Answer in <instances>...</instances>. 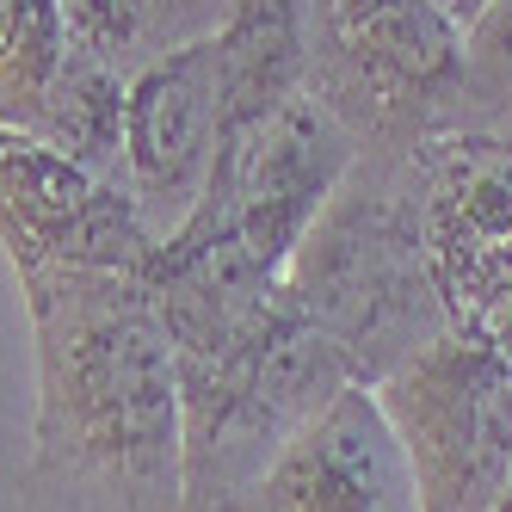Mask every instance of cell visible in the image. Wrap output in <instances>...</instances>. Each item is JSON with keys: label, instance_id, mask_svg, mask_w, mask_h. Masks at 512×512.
<instances>
[{"label": "cell", "instance_id": "11", "mask_svg": "<svg viewBox=\"0 0 512 512\" xmlns=\"http://www.w3.org/2000/svg\"><path fill=\"white\" fill-rule=\"evenodd\" d=\"M223 50V136L266 118L303 87L309 68V0H235L210 31Z\"/></svg>", "mask_w": 512, "mask_h": 512}, {"label": "cell", "instance_id": "15", "mask_svg": "<svg viewBox=\"0 0 512 512\" xmlns=\"http://www.w3.org/2000/svg\"><path fill=\"white\" fill-rule=\"evenodd\" d=\"M62 7H68L75 38L93 56L118 62L124 75L155 56V44H149V7H142V0H62Z\"/></svg>", "mask_w": 512, "mask_h": 512}, {"label": "cell", "instance_id": "5", "mask_svg": "<svg viewBox=\"0 0 512 512\" xmlns=\"http://www.w3.org/2000/svg\"><path fill=\"white\" fill-rule=\"evenodd\" d=\"M414 469L420 512H494L512 494V358L488 327L457 321L377 383Z\"/></svg>", "mask_w": 512, "mask_h": 512}, {"label": "cell", "instance_id": "3", "mask_svg": "<svg viewBox=\"0 0 512 512\" xmlns=\"http://www.w3.org/2000/svg\"><path fill=\"white\" fill-rule=\"evenodd\" d=\"M186 408V506L179 512H235L272 457L297 438L352 377L340 346L290 303L266 309L241 346L210 364H173Z\"/></svg>", "mask_w": 512, "mask_h": 512}, {"label": "cell", "instance_id": "10", "mask_svg": "<svg viewBox=\"0 0 512 512\" xmlns=\"http://www.w3.org/2000/svg\"><path fill=\"white\" fill-rule=\"evenodd\" d=\"M235 512H420L414 469L371 383H346L272 457Z\"/></svg>", "mask_w": 512, "mask_h": 512}, {"label": "cell", "instance_id": "12", "mask_svg": "<svg viewBox=\"0 0 512 512\" xmlns=\"http://www.w3.org/2000/svg\"><path fill=\"white\" fill-rule=\"evenodd\" d=\"M124 93H130V75L118 62L93 56L87 44L68 56L62 81L50 87L44 112L31 118V136L62 149L68 161L93 167L99 179L130 192V161H124Z\"/></svg>", "mask_w": 512, "mask_h": 512}, {"label": "cell", "instance_id": "8", "mask_svg": "<svg viewBox=\"0 0 512 512\" xmlns=\"http://www.w3.org/2000/svg\"><path fill=\"white\" fill-rule=\"evenodd\" d=\"M420 229L451 315L494 334L512 309V136L420 142Z\"/></svg>", "mask_w": 512, "mask_h": 512}, {"label": "cell", "instance_id": "17", "mask_svg": "<svg viewBox=\"0 0 512 512\" xmlns=\"http://www.w3.org/2000/svg\"><path fill=\"white\" fill-rule=\"evenodd\" d=\"M438 7H445L457 25H475V19H482V13L494 7V0H438Z\"/></svg>", "mask_w": 512, "mask_h": 512}, {"label": "cell", "instance_id": "13", "mask_svg": "<svg viewBox=\"0 0 512 512\" xmlns=\"http://www.w3.org/2000/svg\"><path fill=\"white\" fill-rule=\"evenodd\" d=\"M75 50L62 0H0V124L31 130Z\"/></svg>", "mask_w": 512, "mask_h": 512}, {"label": "cell", "instance_id": "18", "mask_svg": "<svg viewBox=\"0 0 512 512\" xmlns=\"http://www.w3.org/2000/svg\"><path fill=\"white\" fill-rule=\"evenodd\" d=\"M494 512H512V494H506V500H500V506H494Z\"/></svg>", "mask_w": 512, "mask_h": 512}, {"label": "cell", "instance_id": "2", "mask_svg": "<svg viewBox=\"0 0 512 512\" xmlns=\"http://www.w3.org/2000/svg\"><path fill=\"white\" fill-rule=\"evenodd\" d=\"M284 290L371 389L451 334L457 315L420 229V149H358L340 192L290 253Z\"/></svg>", "mask_w": 512, "mask_h": 512}, {"label": "cell", "instance_id": "14", "mask_svg": "<svg viewBox=\"0 0 512 512\" xmlns=\"http://www.w3.org/2000/svg\"><path fill=\"white\" fill-rule=\"evenodd\" d=\"M457 130L512 136V0H494V7L469 25V38H463Z\"/></svg>", "mask_w": 512, "mask_h": 512}, {"label": "cell", "instance_id": "16", "mask_svg": "<svg viewBox=\"0 0 512 512\" xmlns=\"http://www.w3.org/2000/svg\"><path fill=\"white\" fill-rule=\"evenodd\" d=\"M142 7H149V44H155V56H161V50H173V44L210 38V31L229 19L235 0H142Z\"/></svg>", "mask_w": 512, "mask_h": 512}, {"label": "cell", "instance_id": "9", "mask_svg": "<svg viewBox=\"0 0 512 512\" xmlns=\"http://www.w3.org/2000/svg\"><path fill=\"white\" fill-rule=\"evenodd\" d=\"M223 112L229 105H223V50H216V38L173 44L142 68H130V93H124L130 198L142 204L161 241L192 223V210L210 186Z\"/></svg>", "mask_w": 512, "mask_h": 512}, {"label": "cell", "instance_id": "6", "mask_svg": "<svg viewBox=\"0 0 512 512\" xmlns=\"http://www.w3.org/2000/svg\"><path fill=\"white\" fill-rule=\"evenodd\" d=\"M352 161H358V136L309 87H297L266 118L216 142L210 186L186 229H229L253 260L284 272L309 223L352 173Z\"/></svg>", "mask_w": 512, "mask_h": 512}, {"label": "cell", "instance_id": "7", "mask_svg": "<svg viewBox=\"0 0 512 512\" xmlns=\"http://www.w3.org/2000/svg\"><path fill=\"white\" fill-rule=\"evenodd\" d=\"M155 247L161 235L124 186L0 124V253L19 284L44 272H142Z\"/></svg>", "mask_w": 512, "mask_h": 512}, {"label": "cell", "instance_id": "1", "mask_svg": "<svg viewBox=\"0 0 512 512\" xmlns=\"http://www.w3.org/2000/svg\"><path fill=\"white\" fill-rule=\"evenodd\" d=\"M19 297L38 352L19 512H179L186 408L142 272H44Z\"/></svg>", "mask_w": 512, "mask_h": 512}, {"label": "cell", "instance_id": "4", "mask_svg": "<svg viewBox=\"0 0 512 512\" xmlns=\"http://www.w3.org/2000/svg\"><path fill=\"white\" fill-rule=\"evenodd\" d=\"M463 38L438 0H309L303 87L358 149H420L457 130Z\"/></svg>", "mask_w": 512, "mask_h": 512}]
</instances>
